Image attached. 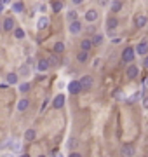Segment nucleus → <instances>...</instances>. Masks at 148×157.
Instances as JSON below:
<instances>
[{
  "instance_id": "obj_5",
  "label": "nucleus",
  "mask_w": 148,
  "mask_h": 157,
  "mask_svg": "<svg viewBox=\"0 0 148 157\" xmlns=\"http://www.w3.org/2000/svg\"><path fill=\"white\" fill-rule=\"evenodd\" d=\"M64 101H66V98H64L63 94H58L56 98L52 100V107L56 108V110H59V108L64 107Z\"/></svg>"
},
{
  "instance_id": "obj_33",
  "label": "nucleus",
  "mask_w": 148,
  "mask_h": 157,
  "mask_svg": "<svg viewBox=\"0 0 148 157\" xmlns=\"http://www.w3.org/2000/svg\"><path fill=\"white\" fill-rule=\"evenodd\" d=\"M143 107H145V108H148V96L145 98V100H143Z\"/></svg>"
},
{
  "instance_id": "obj_14",
  "label": "nucleus",
  "mask_w": 148,
  "mask_h": 157,
  "mask_svg": "<svg viewBox=\"0 0 148 157\" xmlns=\"http://www.w3.org/2000/svg\"><path fill=\"white\" fill-rule=\"evenodd\" d=\"M146 16L145 14H138L136 16V26H138V28H143V26H145V25H146Z\"/></svg>"
},
{
  "instance_id": "obj_19",
  "label": "nucleus",
  "mask_w": 148,
  "mask_h": 157,
  "mask_svg": "<svg viewBox=\"0 0 148 157\" xmlns=\"http://www.w3.org/2000/svg\"><path fill=\"white\" fill-rule=\"evenodd\" d=\"M47 26H49V19H47L45 16H42V18L38 19V23H37V28L44 30V28H47Z\"/></svg>"
},
{
  "instance_id": "obj_30",
  "label": "nucleus",
  "mask_w": 148,
  "mask_h": 157,
  "mask_svg": "<svg viewBox=\"0 0 148 157\" xmlns=\"http://www.w3.org/2000/svg\"><path fill=\"white\" fill-rule=\"evenodd\" d=\"M113 96H115L117 100H122V91H120V89H117V91L113 93Z\"/></svg>"
},
{
  "instance_id": "obj_25",
  "label": "nucleus",
  "mask_w": 148,
  "mask_h": 157,
  "mask_svg": "<svg viewBox=\"0 0 148 157\" xmlns=\"http://www.w3.org/2000/svg\"><path fill=\"white\" fill-rule=\"evenodd\" d=\"M141 96H143V93H141V91H140V93H134V94H133V96H131V98H129L127 101H129V103H134L136 100H140Z\"/></svg>"
},
{
  "instance_id": "obj_3",
  "label": "nucleus",
  "mask_w": 148,
  "mask_h": 157,
  "mask_svg": "<svg viewBox=\"0 0 148 157\" xmlns=\"http://www.w3.org/2000/svg\"><path fill=\"white\" fill-rule=\"evenodd\" d=\"M80 82L78 80H70V84H68V93L70 94H78L80 93Z\"/></svg>"
},
{
  "instance_id": "obj_8",
  "label": "nucleus",
  "mask_w": 148,
  "mask_h": 157,
  "mask_svg": "<svg viewBox=\"0 0 148 157\" xmlns=\"http://www.w3.org/2000/svg\"><path fill=\"white\" fill-rule=\"evenodd\" d=\"M2 28H4V32H12V30H14V19H12V18H5Z\"/></svg>"
},
{
  "instance_id": "obj_34",
  "label": "nucleus",
  "mask_w": 148,
  "mask_h": 157,
  "mask_svg": "<svg viewBox=\"0 0 148 157\" xmlns=\"http://www.w3.org/2000/svg\"><path fill=\"white\" fill-rule=\"evenodd\" d=\"M112 42H113V44H120V42H122V40H120V38H119V37H117V38H113V40H112Z\"/></svg>"
},
{
  "instance_id": "obj_29",
  "label": "nucleus",
  "mask_w": 148,
  "mask_h": 157,
  "mask_svg": "<svg viewBox=\"0 0 148 157\" xmlns=\"http://www.w3.org/2000/svg\"><path fill=\"white\" fill-rule=\"evenodd\" d=\"M19 91H21V93H26V91H30V84H28V82H23L21 86H19Z\"/></svg>"
},
{
  "instance_id": "obj_9",
  "label": "nucleus",
  "mask_w": 148,
  "mask_h": 157,
  "mask_svg": "<svg viewBox=\"0 0 148 157\" xmlns=\"http://www.w3.org/2000/svg\"><path fill=\"white\" fill-rule=\"evenodd\" d=\"M117 26H119V19H117V18H108V21H106V28H108V32L117 30Z\"/></svg>"
},
{
  "instance_id": "obj_20",
  "label": "nucleus",
  "mask_w": 148,
  "mask_h": 157,
  "mask_svg": "<svg viewBox=\"0 0 148 157\" xmlns=\"http://www.w3.org/2000/svg\"><path fill=\"white\" fill-rule=\"evenodd\" d=\"M91 47H92V40H87V38H84V40L80 42V49H82V51H87V52H89V51H91Z\"/></svg>"
},
{
  "instance_id": "obj_22",
  "label": "nucleus",
  "mask_w": 148,
  "mask_h": 157,
  "mask_svg": "<svg viewBox=\"0 0 148 157\" xmlns=\"http://www.w3.org/2000/svg\"><path fill=\"white\" fill-rule=\"evenodd\" d=\"M63 51H64V44L63 42H56V44H54V52H56V54H61Z\"/></svg>"
},
{
  "instance_id": "obj_18",
  "label": "nucleus",
  "mask_w": 148,
  "mask_h": 157,
  "mask_svg": "<svg viewBox=\"0 0 148 157\" xmlns=\"http://www.w3.org/2000/svg\"><path fill=\"white\" fill-rule=\"evenodd\" d=\"M5 80H7L9 86H14V84H18V73H7Z\"/></svg>"
},
{
  "instance_id": "obj_21",
  "label": "nucleus",
  "mask_w": 148,
  "mask_h": 157,
  "mask_svg": "<svg viewBox=\"0 0 148 157\" xmlns=\"http://www.w3.org/2000/svg\"><path fill=\"white\" fill-rule=\"evenodd\" d=\"M51 7H52L54 12H59V11L63 9V2H61V0H54V2L51 4Z\"/></svg>"
},
{
  "instance_id": "obj_27",
  "label": "nucleus",
  "mask_w": 148,
  "mask_h": 157,
  "mask_svg": "<svg viewBox=\"0 0 148 157\" xmlns=\"http://www.w3.org/2000/svg\"><path fill=\"white\" fill-rule=\"evenodd\" d=\"M14 37H16V38H19V40H21L23 37H25V32H23L21 28H16V30H14Z\"/></svg>"
},
{
  "instance_id": "obj_1",
  "label": "nucleus",
  "mask_w": 148,
  "mask_h": 157,
  "mask_svg": "<svg viewBox=\"0 0 148 157\" xmlns=\"http://www.w3.org/2000/svg\"><path fill=\"white\" fill-rule=\"evenodd\" d=\"M134 52H136V51H134L133 47H126V49L122 51V61H124V63H131L134 59Z\"/></svg>"
},
{
  "instance_id": "obj_24",
  "label": "nucleus",
  "mask_w": 148,
  "mask_h": 157,
  "mask_svg": "<svg viewBox=\"0 0 148 157\" xmlns=\"http://www.w3.org/2000/svg\"><path fill=\"white\" fill-rule=\"evenodd\" d=\"M99 44H103V35L96 33V35L92 37V45H99Z\"/></svg>"
},
{
  "instance_id": "obj_10",
  "label": "nucleus",
  "mask_w": 148,
  "mask_h": 157,
  "mask_svg": "<svg viewBox=\"0 0 148 157\" xmlns=\"http://www.w3.org/2000/svg\"><path fill=\"white\" fill-rule=\"evenodd\" d=\"M136 52L140 54V56H145L148 52V42H140L138 44V47H136Z\"/></svg>"
},
{
  "instance_id": "obj_7",
  "label": "nucleus",
  "mask_w": 148,
  "mask_h": 157,
  "mask_svg": "<svg viewBox=\"0 0 148 157\" xmlns=\"http://www.w3.org/2000/svg\"><path fill=\"white\" fill-rule=\"evenodd\" d=\"M138 73H140V68H138V66H134V65H131V66H129V68L126 70V75H127V78H131V80L138 77Z\"/></svg>"
},
{
  "instance_id": "obj_13",
  "label": "nucleus",
  "mask_w": 148,
  "mask_h": 157,
  "mask_svg": "<svg viewBox=\"0 0 148 157\" xmlns=\"http://www.w3.org/2000/svg\"><path fill=\"white\" fill-rule=\"evenodd\" d=\"M85 19H87L89 23H94L96 19H98V12H96L94 9H91V11H87V12H85Z\"/></svg>"
},
{
  "instance_id": "obj_11",
  "label": "nucleus",
  "mask_w": 148,
  "mask_h": 157,
  "mask_svg": "<svg viewBox=\"0 0 148 157\" xmlns=\"http://www.w3.org/2000/svg\"><path fill=\"white\" fill-rule=\"evenodd\" d=\"M37 70H38V72H47V70H49V61H47V59H38V63H37Z\"/></svg>"
},
{
  "instance_id": "obj_6",
  "label": "nucleus",
  "mask_w": 148,
  "mask_h": 157,
  "mask_svg": "<svg viewBox=\"0 0 148 157\" xmlns=\"http://www.w3.org/2000/svg\"><path fill=\"white\" fill-rule=\"evenodd\" d=\"M68 30H70L71 35H77V33H80V30H82V23L75 19V21L70 23V28H68Z\"/></svg>"
},
{
  "instance_id": "obj_15",
  "label": "nucleus",
  "mask_w": 148,
  "mask_h": 157,
  "mask_svg": "<svg viewBox=\"0 0 148 157\" xmlns=\"http://www.w3.org/2000/svg\"><path fill=\"white\" fill-rule=\"evenodd\" d=\"M110 9H112V14H117L120 9H122V2H120V0H112V5H110Z\"/></svg>"
},
{
  "instance_id": "obj_17",
  "label": "nucleus",
  "mask_w": 148,
  "mask_h": 157,
  "mask_svg": "<svg viewBox=\"0 0 148 157\" xmlns=\"http://www.w3.org/2000/svg\"><path fill=\"white\" fill-rule=\"evenodd\" d=\"M87 59H89V52H87V51H80V52L77 54V61H78V63H85Z\"/></svg>"
},
{
  "instance_id": "obj_37",
  "label": "nucleus",
  "mask_w": 148,
  "mask_h": 157,
  "mask_svg": "<svg viewBox=\"0 0 148 157\" xmlns=\"http://www.w3.org/2000/svg\"><path fill=\"white\" fill-rule=\"evenodd\" d=\"M2 4H4V5H7V4H11V0H2Z\"/></svg>"
},
{
  "instance_id": "obj_32",
  "label": "nucleus",
  "mask_w": 148,
  "mask_h": 157,
  "mask_svg": "<svg viewBox=\"0 0 148 157\" xmlns=\"http://www.w3.org/2000/svg\"><path fill=\"white\" fill-rule=\"evenodd\" d=\"M143 66L148 68V56H145V59H143Z\"/></svg>"
},
{
  "instance_id": "obj_39",
  "label": "nucleus",
  "mask_w": 148,
  "mask_h": 157,
  "mask_svg": "<svg viewBox=\"0 0 148 157\" xmlns=\"http://www.w3.org/2000/svg\"><path fill=\"white\" fill-rule=\"evenodd\" d=\"M146 86H148V78H146Z\"/></svg>"
},
{
  "instance_id": "obj_26",
  "label": "nucleus",
  "mask_w": 148,
  "mask_h": 157,
  "mask_svg": "<svg viewBox=\"0 0 148 157\" xmlns=\"http://www.w3.org/2000/svg\"><path fill=\"white\" fill-rule=\"evenodd\" d=\"M28 73H30V66L28 65H23L19 68V75H28Z\"/></svg>"
},
{
  "instance_id": "obj_36",
  "label": "nucleus",
  "mask_w": 148,
  "mask_h": 157,
  "mask_svg": "<svg viewBox=\"0 0 148 157\" xmlns=\"http://www.w3.org/2000/svg\"><path fill=\"white\" fill-rule=\"evenodd\" d=\"M2 157H14V152H12V154H4Z\"/></svg>"
},
{
  "instance_id": "obj_12",
  "label": "nucleus",
  "mask_w": 148,
  "mask_h": 157,
  "mask_svg": "<svg viewBox=\"0 0 148 157\" xmlns=\"http://www.w3.org/2000/svg\"><path fill=\"white\" fill-rule=\"evenodd\" d=\"M28 107H30L28 98H23V100H19V103H18V112H25V110H28Z\"/></svg>"
},
{
  "instance_id": "obj_2",
  "label": "nucleus",
  "mask_w": 148,
  "mask_h": 157,
  "mask_svg": "<svg viewBox=\"0 0 148 157\" xmlns=\"http://www.w3.org/2000/svg\"><path fill=\"white\" fill-rule=\"evenodd\" d=\"M78 82H80V87H82V89H89V87L94 84V78H92V75H84Z\"/></svg>"
},
{
  "instance_id": "obj_35",
  "label": "nucleus",
  "mask_w": 148,
  "mask_h": 157,
  "mask_svg": "<svg viewBox=\"0 0 148 157\" xmlns=\"http://www.w3.org/2000/svg\"><path fill=\"white\" fill-rule=\"evenodd\" d=\"M71 2H73V4H75V5H78V4H82V2H84V0H71Z\"/></svg>"
},
{
  "instance_id": "obj_28",
  "label": "nucleus",
  "mask_w": 148,
  "mask_h": 157,
  "mask_svg": "<svg viewBox=\"0 0 148 157\" xmlns=\"http://www.w3.org/2000/svg\"><path fill=\"white\" fill-rule=\"evenodd\" d=\"M66 18H68V21H70V23H71V21H75V19H77V11H70Z\"/></svg>"
},
{
  "instance_id": "obj_16",
  "label": "nucleus",
  "mask_w": 148,
  "mask_h": 157,
  "mask_svg": "<svg viewBox=\"0 0 148 157\" xmlns=\"http://www.w3.org/2000/svg\"><path fill=\"white\" fill-rule=\"evenodd\" d=\"M35 138H37L35 129H26V131H25V140H28V142H33Z\"/></svg>"
},
{
  "instance_id": "obj_31",
  "label": "nucleus",
  "mask_w": 148,
  "mask_h": 157,
  "mask_svg": "<svg viewBox=\"0 0 148 157\" xmlns=\"http://www.w3.org/2000/svg\"><path fill=\"white\" fill-rule=\"evenodd\" d=\"M68 157H82V154H78V152H71Z\"/></svg>"
},
{
  "instance_id": "obj_23",
  "label": "nucleus",
  "mask_w": 148,
  "mask_h": 157,
  "mask_svg": "<svg viewBox=\"0 0 148 157\" xmlns=\"http://www.w3.org/2000/svg\"><path fill=\"white\" fill-rule=\"evenodd\" d=\"M23 4L21 2H16V4H12V11H14L16 14H19V12H23Z\"/></svg>"
},
{
  "instance_id": "obj_38",
  "label": "nucleus",
  "mask_w": 148,
  "mask_h": 157,
  "mask_svg": "<svg viewBox=\"0 0 148 157\" xmlns=\"http://www.w3.org/2000/svg\"><path fill=\"white\" fill-rule=\"evenodd\" d=\"M21 157H30V155H21Z\"/></svg>"
},
{
  "instance_id": "obj_40",
  "label": "nucleus",
  "mask_w": 148,
  "mask_h": 157,
  "mask_svg": "<svg viewBox=\"0 0 148 157\" xmlns=\"http://www.w3.org/2000/svg\"><path fill=\"white\" fill-rule=\"evenodd\" d=\"M38 157H44V155H38Z\"/></svg>"
},
{
  "instance_id": "obj_4",
  "label": "nucleus",
  "mask_w": 148,
  "mask_h": 157,
  "mask_svg": "<svg viewBox=\"0 0 148 157\" xmlns=\"http://www.w3.org/2000/svg\"><path fill=\"white\" fill-rule=\"evenodd\" d=\"M120 154L124 157H133L134 155V147L131 145V143H126L122 149H120Z\"/></svg>"
}]
</instances>
